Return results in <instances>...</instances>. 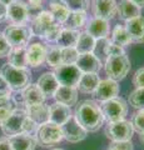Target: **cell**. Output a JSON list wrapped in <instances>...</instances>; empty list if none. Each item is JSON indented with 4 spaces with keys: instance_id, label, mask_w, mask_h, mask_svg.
<instances>
[{
    "instance_id": "obj_22",
    "label": "cell",
    "mask_w": 144,
    "mask_h": 150,
    "mask_svg": "<svg viewBox=\"0 0 144 150\" xmlns=\"http://www.w3.org/2000/svg\"><path fill=\"white\" fill-rule=\"evenodd\" d=\"M36 85H38L40 90L43 91L45 98H52V96H54V94L58 90L59 83L57 80V78H55L54 73L49 71V73H44L38 79Z\"/></svg>"
},
{
    "instance_id": "obj_37",
    "label": "cell",
    "mask_w": 144,
    "mask_h": 150,
    "mask_svg": "<svg viewBox=\"0 0 144 150\" xmlns=\"http://www.w3.org/2000/svg\"><path fill=\"white\" fill-rule=\"evenodd\" d=\"M15 109H16V105L14 104L13 100L6 103H0V126L11 115V112Z\"/></svg>"
},
{
    "instance_id": "obj_28",
    "label": "cell",
    "mask_w": 144,
    "mask_h": 150,
    "mask_svg": "<svg viewBox=\"0 0 144 150\" xmlns=\"http://www.w3.org/2000/svg\"><path fill=\"white\" fill-rule=\"evenodd\" d=\"M8 64L15 68H26V46L25 48H11L8 54Z\"/></svg>"
},
{
    "instance_id": "obj_21",
    "label": "cell",
    "mask_w": 144,
    "mask_h": 150,
    "mask_svg": "<svg viewBox=\"0 0 144 150\" xmlns=\"http://www.w3.org/2000/svg\"><path fill=\"white\" fill-rule=\"evenodd\" d=\"M21 95H23V100H24L25 106L44 104V101L46 99L43 91L40 90L36 84H29L24 90H21Z\"/></svg>"
},
{
    "instance_id": "obj_31",
    "label": "cell",
    "mask_w": 144,
    "mask_h": 150,
    "mask_svg": "<svg viewBox=\"0 0 144 150\" xmlns=\"http://www.w3.org/2000/svg\"><path fill=\"white\" fill-rule=\"evenodd\" d=\"M111 43L117 44L119 46H125L129 45L132 43V39L129 36L127 29L123 25H115V28L113 29V33H111Z\"/></svg>"
},
{
    "instance_id": "obj_25",
    "label": "cell",
    "mask_w": 144,
    "mask_h": 150,
    "mask_svg": "<svg viewBox=\"0 0 144 150\" xmlns=\"http://www.w3.org/2000/svg\"><path fill=\"white\" fill-rule=\"evenodd\" d=\"M25 111H26L28 118L31 119L38 125H41L46 123V121H49V106H46L45 104L26 106Z\"/></svg>"
},
{
    "instance_id": "obj_17",
    "label": "cell",
    "mask_w": 144,
    "mask_h": 150,
    "mask_svg": "<svg viewBox=\"0 0 144 150\" xmlns=\"http://www.w3.org/2000/svg\"><path fill=\"white\" fill-rule=\"evenodd\" d=\"M109 23L108 20H104V19H100V18H92L88 20L87 23V29L85 31L88 33L89 35H92L95 40H99V39H104V38L108 36L109 34Z\"/></svg>"
},
{
    "instance_id": "obj_13",
    "label": "cell",
    "mask_w": 144,
    "mask_h": 150,
    "mask_svg": "<svg viewBox=\"0 0 144 150\" xmlns=\"http://www.w3.org/2000/svg\"><path fill=\"white\" fill-rule=\"evenodd\" d=\"M54 23H55V20L52 15V13L43 10L35 15L34 20H33V25H31V31H33L36 36L44 39L46 33L49 31V29L52 28Z\"/></svg>"
},
{
    "instance_id": "obj_46",
    "label": "cell",
    "mask_w": 144,
    "mask_h": 150,
    "mask_svg": "<svg viewBox=\"0 0 144 150\" xmlns=\"http://www.w3.org/2000/svg\"><path fill=\"white\" fill-rule=\"evenodd\" d=\"M0 150H13L8 137H1L0 138Z\"/></svg>"
},
{
    "instance_id": "obj_20",
    "label": "cell",
    "mask_w": 144,
    "mask_h": 150,
    "mask_svg": "<svg viewBox=\"0 0 144 150\" xmlns=\"http://www.w3.org/2000/svg\"><path fill=\"white\" fill-rule=\"evenodd\" d=\"M9 142H10L13 150H35L36 145H38L35 135H29L25 133L10 137Z\"/></svg>"
},
{
    "instance_id": "obj_2",
    "label": "cell",
    "mask_w": 144,
    "mask_h": 150,
    "mask_svg": "<svg viewBox=\"0 0 144 150\" xmlns=\"http://www.w3.org/2000/svg\"><path fill=\"white\" fill-rule=\"evenodd\" d=\"M30 71L26 68H15L10 64H4L0 69V76L6 81L11 91H21L30 84Z\"/></svg>"
},
{
    "instance_id": "obj_24",
    "label": "cell",
    "mask_w": 144,
    "mask_h": 150,
    "mask_svg": "<svg viewBox=\"0 0 144 150\" xmlns=\"http://www.w3.org/2000/svg\"><path fill=\"white\" fill-rule=\"evenodd\" d=\"M117 14L119 19L128 21L131 19L140 16V8L131 0H120L119 4H117Z\"/></svg>"
},
{
    "instance_id": "obj_3",
    "label": "cell",
    "mask_w": 144,
    "mask_h": 150,
    "mask_svg": "<svg viewBox=\"0 0 144 150\" xmlns=\"http://www.w3.org/2000/svg\"><path fill=\"white\" fill-rule=\"evenodd\" d=\"M36 138V143L43 148H50L54 145L59 144L63 138V131H62V126H59L57 124H53L50 121L39 125L38 130L35 134Z\"/></svg>"
},
{
    "instance_id": "obj_8",
    "label": "cell",
    "mask_w": 144,
    "mask_h": 150,
    "mask_svg": "<svg viewBox=\"0 0 144 150\" xmlns=\"http://www.w3.org/2000/svg\"><path fill=\"white\" fill-rule=\"evenodd\" d=\"M54 75L57 78V80L59 83V85L63 86H72L77 88L79 80L82 78V71L77 68L75 64L73 65H59L54 70Z\"/></svg>"
},
{
    "instance_id": "obj_29",
    "label": "cell",
    "mask_w": 144,
    "mask_h": 150,
    "mask_svg": "<svg viewBox=\"0 0 144 150\" xmlns=\"http://www.w3.org/2000/svg\"><path fill=\"white\" fill-rule=\"evenodd\" d=\"M50 13H52L54 20L62 25L67 21V19L70 15V10L67 8L64 1H60V0H55L50 4Z\"/></svg>"
},
{
    "instance_id": "obj_9",
    "label": "cell",
    "mask_w": 144,
    "mask_h": 150,
    "mask_svg": "<svg viewBox=\"0 0 144 150\" xmlns=\"http://www.w3.org/2000/svg\"><path fill=\"white\" fill-rule=\"evenodd\" d=\"M26 116H28L26 111L24 109L16 108V109L11 112V115L0 126L3 133L5 134L8 138L23 133V126H24V121L26 119Z\"/></svg>"
},
{
    "instance_id": "obj_34",
    "label": "cell",
    "mask_w": 144,
    "mask_h": 150,
    "mask_svg": "<svg viewBox=\"0 0 144 150\" xmlns=\"http://www.w3.org/2000/svg\"><path fill=\"white\" fill-rule=\"evenodd\" d=\"M45 62L48 65L53 68H57L59 65H62V49L55 46H50L49 49H46V58Z\"/></svg>"
},
{
    "instance_id": "obj_23",
    "label": "cell",
    "mask_w": 144,
    "mask_h": 150,
    "mask_svg": "<svg viewBox=\"0 0 144 150\" xmlns=\"http://www.w3.org/2000/svg\"><path fill=\"white\" fill-rule=\"evenodd\" d=\"M54 98L57 100V103H60V104H64L70 108L73 105H77L78 90H77V88L59 85L57 93L54 94Z\"/></svg>"
},
{
    "instance_id": "obj_47",
    "label": "cell",
    "mask_w": 144,
    "mask_h": 150,
    "mask_svg": "<svg viewBox=\"0 0 144 150\" xmlns=\"http://www.w3.org/2000/svg\"><path fill=\"white\" fill-rule=\"evenodd\" d=\"M6 18H8V6L0 1V23L4 21Z\"/></svg>"
},
{
    "instance_id": "obj_18",
    "label": "cell",
    "mask_w": 144,
    "mask_h": 150,
    "mask_svg": "<svg viewBox=\"0 0 144 150\" xmlns=\"http://www.w3.org/2000/svg\"><path fill=\"white\" fill-rule=\"evenodd\" d=\"M46 48L40 43H33L26 48V63L31 68H38L45 62Z\"/></svg>"
},
{
    "instance_id": "obj_4",
    "label": "cell",
    "mask_w": 144,
    "mask_h": 150,
    "mask_svg": "<svg viewBox=\"0 0 144 150\" xmlns=\"http://www.w3.org/2000/svg\"><path fill=\"white\" fill-rule=\"evenodd\" d=\"M99 106L106 123H117V121L124 120L125 115L128 112L127 101L123 98H118V96L106 101H103Z\"/></svg>"
},
{
    "instance_id": "obj_39",
    "label": "cell",
    "mask_w": 144,
    "mask_h": 150,
    "mask_svg": "<svg viewBox=\"0 0 144 150\" xmlns=\"http://www.w3.org/2000/svg\"><path fill=\"white\" fill-rule=\"evenodd\" d=\"M104 55H105V58H110V56H119V55H125V51H124L123 46H119V45L109 41V43L105 45Z\"/></svg>"
},
{
    "instance_id": "obj_42",
    "label": "cell",
    "mask_w": 144,
    "mask_h": 150,
    "mask_svg": "<svg viewBox=\"0 0 144 150\" xmlns=\"http://www.w3.org/2000/svg\"><path fill=\"white\" fill-rule=\"evenodd\" d=\"M133 143L131 140L128 142H115V143H111L109 145L108 150H133Z\"/></svg>"
},
{
    "instance_id": "obj_44",
    "label": "cell",
    "mask_w": 144,
    "mask_h": 150,
    "mask_svg": "<svg viewBox=\"0 0 144 150\" xmlns=\"http://www.w3.org/2000/svg\"><path fill=\"white\" fill-rule=\"evenodd\" d=\"M10 50H11V46L9 45V43L6 41L3 33H0V58H5V56H8Z\"/></svg>"
},
{
    "instance_id": "obj_43",
    "label": "cell",
    "mask_w": 144,
    "mask_h": 150,
    "mask_svg": "<svg viewBox=\"0 0 144 150\" xmlns=\"http://www.w3.org/2000/svg\"><path fill=\"white\" fill-rule=\"evenodd\" d=\"M133 84L135 88H144V68H139L133 75Z\"/></svg>"
},
{
    "instance_id": "obj_36",
    "label": "cell",
    "mask_w": 144,
    "mask_h": 150,
    "mask_svg": "<svg viewBox=\"0 0 144 150\" xmlns=\"http://www.w3.org/2000/svg\"><path fill=\"white\" fill-rule=\"evenodd\" d=\"M67 8L73 11H87L89 8V0H63Z\"/></svg>"
},
{
    "instance_id": "obj_33",
    "label": "cell",
    "mask_w": 144,
    "mask_h": 150,
    "mask_svg": "<svg viewBox=\"0 0 144 150\" xmlns=\"http://www.w3.org/2000/svg\"><path fill=\"white\" fill-rule=\"evenodd\" d=\"M129 105L137 110H144V88H135L129 94Z\"/></svg>"
},
{
    "instance_id": "obj_35",
    "label": "cell",
    "mask_w": 144,
    "mask_h": 150,
    "mask_svg": "<svg viewBox=\"0 0 144 150\" xmlns=\"http://www.w3.org/2000/svg\"><path fill=\"white\" fill-rule=\"evenodd\" d=\"M79 58V53L75 48H63L62 49V64L73 65L77 63Z\"/></svg>"
},
{
    "instance_id": "obj_41",
    "label": "cell",
    "mask_w": 144,
    "mask_h": 150,
    "mask_svg": "<svg viewBox=\"0 0 144 150\" xmlns=\"http://www.w3.org/2000/svg\"><path fill=\"white\" fill-rule=\"evenodd\" d=\"M38 128H39V125L35 124L33 120L29 119V118L26 116V119H25V121H24V126H23V133L29 134V135H35Z\"/></svg>"
},
{
    "instance_id": "obj_12",
    "label": "cell",
    "mask_w": 144,
    "mask_h": 150,
    "mask_svg": "<svg viewBox=\"0 0 144 150\" xmlns=\"http://www.w3.org/2000/svg\"><path fill=\"white\" fill-rule=\"evenodd\" d=\"M119 90L120 89H119L118 81H114L108 78V79H104V80L99 81L95 91L93 93V95H94L96 100L103 103L109 99H113V98H117L119 94Z\"/></svg>"
},
{
    "instance_id": "obj_27",
    "label": "cell",
    "mask_w": 144,
    "mask_h": 150,
    "mask_svg": "<svg viewBox=\"0 0 144 150\" xmlns=\"http://www.w3.org/2000/svg\"><path fill=\"white\" fill-rule=\"evenodd\" d=\"M79 35L80 33L79 30H72V29H64L60 33V35L57 40V46L60 49L63 48H75V45L78 43Z\"/></svg>"
},
{
    "instance_id": "obj_40",
    "label": "cell",
    "mask_w": 144,
    "mask_h": 150,
    "mask_svg": "<svg viewBox=\"0 0 144 150\" xmlns=\"http://www.w3.org/2000/svg\"><path fill=\"white\" fill-rule=\"evenodd\" d=\"M62 30H63V25L55 21L54 24L52 25V28L49 29V31L46 33L44 39L48 40V41H57L59 35H60V33H62Z\"/></svg>"
},
{
    "instance_id": "obj_45",
    "label": "cell",
    "mask_w": 144,
    "mask_h": 150,
    "mask_svg": "<svg viewBox=\"0 0 144 150\" xmlns=\"http://www.w3.org/2000/svg\"><path fill=\"white\" fill-rule=\"evenodd\" d=\"M1 98H11V89L9 88L6 81L0 76V99Z\"/></svg>"
},
{
    "instance_id": "obj_10",
    "label": "cell",
    "mask_w": 144,
    "mask_h": 150,
    "mask_svg": "<svg viewBox=\"0 0 144 150\" xmlns=\"http://www.w3.org/2000/svg\"><path fill=\"white\" fill-rule=\"evenodd\" d=\"M30 18V11L25 4L21 0H14L11 4L8 5V19H10L13 24L15 25H25L26 21Z\"/></svg>"
},
{
    "instance_id": "obj_52",
    "label": "cell",
    "mask_w": 144,
    "mask_h": 150,
    "mask_svg": "<svg viewBox=\"0 0 144 150\" xmlns=\"http://www.w3.org/2000/svg\"><path fill=\"white\" fill-rule=\"evenodd\" d=\"M29 1H43V0H29Z\"/></svg>"
},
{
    "instance_id": "obj_50",
    "label": "cell",
    "mask_w": 144,
    "mask_h": 150,
    "mask_svg": "<svg viewBox=\"0 0 144 150\" xmlns=\"http://www.w3.org/2000/svg\"><path fill=\"white\" fill-rule=\"evenodd\" d=\"M139 142L142 143V145L144 146V131H142V133H139Z\"/></svg>"
},
{
    "instance_id": "obj_6",
    "label": "cell",
    "mask_w": 144,
    "mask_h": 150,
    "mask_svg": "<svg viewBox=\"0 0 144 150\" xmlns=\"http://www.w3.org/2000/svg\"><path fill=\"white\" fill-rule=\"evenodd\" d=\"M6 41L11 48H25L31 38V28L26 25H9L3 31Z\"/></svg>"
},
{
    "instance_id": "obj_15",
    "label": "cell",
    "mask_w": 144,
    "mask_h": 150,
    "mask_svg": "<svg viewBox=\"0 0 144 150\" xmlns=\"http://www.w3.org/2000/svg\"><path fill=\"white\" fill-rule=\"evenodd\" d=\"M75 65L82 71V74H87V73L98 74V71L101 69V65L103 64H101V60L98 56L94 55V53H88V54L79 55Z\"/></svg>"
},
{
    "instance_id": "obj_16",
    "label": "cell",
    "mask_w": 144,
    "mask_h": 150,
    "mask_svg": "<svg viewBox=\"0 0 144 150\" xmlns=\"http://www.w3.org/2000/svg\"><path fill=\"white\" fill-rule=\"evenodd\" d=\"M73 116L72 109L60 103H54L49 106V121L62 126Z\"/></svg>"
},
{
    "instance_id": "obj_14",
    "label": "cell",
    "mask_w": 144,
    "mask_h": 150,
    "mask_svg": "<svg viewBox=\"0 0 144 150\" xmlns=\"http://www.w3.org/2000/svg\"><path fill=\"white\" fill-rule=\"evenodd\" d=\"M92 10L95 18L109 21L117 14V3L115 0H93Z\"/></svg>"
},
{
    "instance_id": "obj_48",
    "label": "cell",
    "mask_w": 144,
    "mask_h": 150,
    "mask_svg": "<svg viewBox=\"0 0 144 150\" xmlns=\"http://www.w3.org/2000/svg\"><path fill=\"white\" fill-rule=\"evenodd\" d=\"M41 1H29L28 4V8H29V11L31 10H40L41 9Z\"/></svg>"
},
{
    "instance_id": "obj_30",
    "label": "cell",
    "mask_w": 144,
    "mask_h": 150,
    "mask_svg": "<svg viewBox=\"0 0 144 150\" xmlns=\"http://www.w3.org/2000/svg\"><path fill=\"white\" fill-rule=\"evenodd\" d=\"M95 39L92 35H89L87 31L80 33L78 39V43L75 45V49L79 53V55L82 54H88V53H93L95 48Z\"/></svg>"
},
{
    "instance_id": "obj_7",
    "label": "cell",
    "mask_w": 144,
    "mask_h": 150,
    "mask_svg": "<svg viewBox=\"0 0 144 150\" xmlns=\"http://www.w3.org/2000/svg\"><path fill=\"white\" fill-rule=\"evenodd\" d=\"M105 137L108 138L111 143L115 142H128L133 137L134 129L131 121L120 120L117 123H108L104 129Z\"/></svg>"
},
{
    "instance_id": "obj_19",
    "label": "cell",
    "mask_w": 144,
    "mask_h": 150,
    "mask_svg": "<svg viewBox=\"0 0 144 150\" xmlns=\"http://www.w3.org/2000/svg\"><path fill=\"white\" fill-rule=\"evenodd\" d=\"M129 36L133 43H144V16H137L125 23Z\"/></svg>"
},
{
    "instance_id": "obj_5",
    "label": "cell",
    "mask_w": 144,
    "mask_h": 150,
    "mask_svg": "<svg viewBox=\"0 0 144 150\" xmlns=\"http://www.w3.org/2000/svg\"><path fill=\"white\" fill-rule=\"evenodd\" d=\"M104 70L108 78L114 81L123 80L131 70V60L127 55L110 56L106 58L104 64Z\"/></svg>"
},
{
    "instance_id": "obj_38",
    "label": "cell",
    "mask_w": 144,
    "mask_h": 150,
    "mask_svg": "<svg viewBox=\"0 0 144 150\" xmlns=\"http://www.w3.org/2000/svg\"><path fill=\"white\" fill-rule=\"evenodd\" d=\"M131 123L134 131H138V133L144 131V110H138L137 112H134Z\"/></svg>"
},
{
    "instance_id": "obj_26",
    "label": "cell",
    "mask_w": 144,
    "mask_h": 150,
    "mask_svg": "<svg viewBox=\"0 0 144 150\" xmlns=\"http://www.w3.org/2000/svg\"><path fill=\"white\" fill-rule=\"evenodd\" d=\"M99 81H100V79L98 76V74H95V73L82 74V78L78 84V89L83 94H93L95 91L96 86H98Z\"/></svg>"
},
{
    "instance_id": "obj_1",
    "label": "cell",
    "mask_w": 144,
    "mask_h": 150,
    "mask_svg": "<svg viewBox=\"0 0 144 150\" xmlns=\"http://www.w3.org/2000/svg\"><path fill=\"white\" fill-rule=\"evenodd\" d=\"M74 119L89 133L98 131L104 123V116L100 106L94 100H83L74 110Z\"/></svg>"
},
{
    "instance_id": "obj_11",
    "label": "cell",
    "mask_w": 144,
    "mask_h": 150,
    "mask_svg": "<svg viewBox=\"0 0 144 150\" xmlns=\"http://www.w3.org/2000/svg\"><path fill=\"white\" fill-rule=\"evenodd\" d=\"M62 131L63 138L69 143L83 142L88 135V131L82 125H79L78 121L74 119V116H72L65 124L62 125Z\"/></svg>"
},
{
    "instance_id": "obj_32",
    "label": "cell",
    "mask_w": 144,
    "mask_h": 150,
    "mask_svg": "<svg viewBox=\"0 0 144 150\" xmlns=\"http://www.w3.org/2000/svg\"><path fill=\"white\" fill-rule=\"evenodd\" d=\"M87 21V14L85 11H73L64 23L65 29H72V30H79L83 25H85Z\"/></svg>"
},
{
    "instance_id": "obj_49",
    "label": "cell",
    "mask_w": 144,
    "mask_h": 150,
    "mask_svg": "<svg viewBox=\"0 0 144 150\" xmlns=\"http://www.w3.org/2000/svg\"><path fill=\"white\" fill-rule=\"evenodd\" d=\"M131 1H133L135 5H138L139 8H143L144 6V0H131Z\"/></svg>"
},
{
    "instance_id": "obj_53",
    "label": "cell",
    "mask_w": 144,
    "mask_h": 150,
    "mask_svg": "<svg viewBox=\"0 0 144 150\" xmlns=\"http://www.w3.org/2000/svg\"><path fill=\"white\" fill-rule=\"evenodd\" d=\"M52 150H64V149H58V148H57V149H52Z\"/></svg>"
},
{
    "instance_id": "obj_51",
    "label": "cell",
    "mask_w": 144,
    "mask_h": 150,
    "mask_svg": "<svg viewBox=\"0 0 144 150\" xmlns=\"http://www.w3.org/2000/svg\"><path fill=\"white\" fill-rule=\"evenodd\" d=\"M0 1H1V3H4V4H5V5L8 6L9 4H11V3L14 1V0H0Z\"/></svg>"
}]
</instances>
